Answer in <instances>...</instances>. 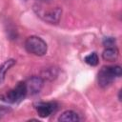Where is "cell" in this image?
Wrapping results in <instances>:
<instances>
[{"instance_id": "obj_1", "label": "cell", "mask_w": 122, "mask_h": 122, "mask_svg": "<svg viewBox=\"0 0 122 122\" xmlns=\"http://www.w3.org/2000/svg\"><path fill=\"white\" fill-rule=\"evenodd\" d=\"M122 71L120 66H108L102 67L98 72V84L102 88L110 86L115 77L121 76Z\"/></svg>"}, {"instance_id": "obj_2", "label": "cell", "mask_w": 122, "mask_h": 122, "mask_svg": "<svg viewBox=\"0 0 122 122\" xmlns=\"http://www.w3.org/2000/svg\"><path fill=\"white\" fill-rule=\"evenodd\" d=\"M25 48L26 50L34 55L42 56L47 52L48 47L47 43L38 36H30L25 41Z\"/></svg>"}, {"instance_id": "obj_3", "label": "cell", "mask_w": 122, "mask_h": 122, "mask_svg": "<svg viewBox=\"0 0 122 122\" xmlns=\"http://www.w3.org/2000/svg\"><path fill=\"white\" fill-rule=\"evenodd\" d=\"M27 94L25 82H19L13 89L10 90L6 94L3 95V100L8 103H17L23 100Z\"/></svg>"}, {"instance_id": "obj_4", "label": "cell", "mask_w": 122, "mask_h": 122, "mask_svg": "<svg viewBox=\"0 0 122 122\" xmlns=\"http://www.w3.org/2000/svg\"><path fill=\"white\" fill-rule=\"evenodd\" d=\"M26 88H27V93L33 95L38 93L42 87H43V79L38 76H33L30 79H28L26 82Z\"/></svg>"}, {"instance_id": "obj_5", "label": "cell", "mask_w": 122, "mask_h": 122, "mask_svg": "<svg viewBox=\"0 0 122 122\" xmlns=\"http://www.w3.org/2000/svg\"><path fill=\"white\" fill-rule=\"evenodd\" d=\"M56 103L54 102H42L38 103L35 107L36 112L40 117H48L56 110Z\"/></svg>"}, {"instance_id": "obj_6", "label": "cell", "mask_w": 122, "mask_h": 122, "mask_svg": "<svg viewBox=\"0 0 122 122\" xmlns=\"http://www.w3.org/2000/svg\"><path fill=\"white\" fill-rule=\"evenodd\" d=\"M61 13H62V10L59 9V8L51 9L48 11H40L39 12L40 16L44 20H46L50 23H57L60 19Z\"/></svg>"}, {"instance_id": "obj_7", "label": "cell", "mask_w": 122, "mask_h": 122, "mask_svg": "<svg viewBox=\"0 0 122 122\" xmlns=\"http://www.w3.org/2000/svg\"><path fill=\"white\" fill-rule=\"evenodd\" d=\"M78 120H79V116L73 111H66L58 117V121L61 122H75Z\"/></svg>"}, {"instance_id": "obj_8", "label": "cell", "mask_w": 122, "mask_h": 122, "mask_svg": "<svg viewBox=\"0 0 122 122\" xmlns=\"http://www.w3.org/2000/svg\"><path fill=\"white\" fill-rule=\"evenodd\" d=\"M102 57L104 60L112 62L115 61L118 57V51L113 47V48H106V50L102 53Z\"/></svg>"}, {"instance_id": "obj_9", "label": "cell", "mask_w": 122, "mask_h": 122, "mask_svg": "<svg viewBox=\"0 0 122 122\" xmlns=\"http://www.w3.org/2000/svg\"><path fill=\"white\" fill-rule=\"evenodd\" d=\"M15 64V60L14 59H8L6 60L1 66H0V84L3 83V81L5 80V74L6 72Z\"/></svg>"}, {"instance_id": "obj_10", "label": "cell", "mask_w": 122, "mask_h": 122, "mask_svg": "<svg viewBox=\"0 0 122 122\" xmlns=\"http://www.w3.org/2000/svg\"><path fill=\"white\" fill-rule=\"evenodd\" d=\"M84 60L90 66H96L98 64V56H97V54L95 52H92V53L88 54L84 58Z\"/></svg>"}, {"instance_id": "obj_11", "label": "cell", "mask_w": 122, "mask_h": 122, "mask_svg": "<svg viewBox=\"0 0 122 122\" xmlns=\"http://www.w3.org/2000/svg\"><path fill=\"white\" fill-rule=\"evenodd\" d=\"M115 44V39L113 37H105L103 40V45L106 48H113Z\"/></svg>"}, {"instance_id": "obj_12", "label": "cell", "mask_w": 122, "mask_h": 122, "mask_svg": "<svg viewBox=\"0 0 122 122\" xmlns=\"http://www.w3.org/2000/svg\"><path fill=\"white\" fill-rule=\"evenodd\" d=\"M10 112H11L10 108L6 107V106H0V119H2L4 116L9 114Z\"/></svg>"}]
</instances>
